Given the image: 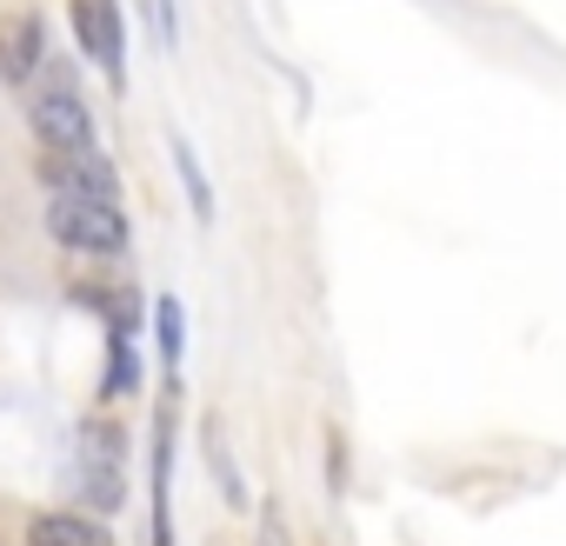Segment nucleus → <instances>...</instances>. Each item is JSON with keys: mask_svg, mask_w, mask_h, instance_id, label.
I'll return each instance as SVG.
<instances>
[{"mask_svg": "<svg viewBox=\"0 0 566 546\" xmlns=\"http://www.w3.org/2000/svg\"><path fill=\"white\" fill-rule=\"evenodd\" d=\"M48 233L61 246H81V253H120L127 246V213L114 200H81V193H54L48 207Z\"/></svg>", "mask_w": 566, "mask_h": 546, "instance_id": "1", "label": "nucleus"}, {"mask_svg": "<svg viewBox=\"0 0 566 546\" xmlns=\"http://www.w3.org/2000/svg\"><path fill=\"white\" fill-rule=\"evenodd\" d=\"M74 34H81V48L107 67V81H120V8L114 0H74Z\"/></svg>", "mask_w": 566, "mask_h": 546, "instance_id": "5", "label": "nucleus"}, {"mask_svg": "<svg viewBox=\"0 0 566 546\" xmlns=\"http://www.w3.org/2000/svg\"><path fill=\"white\" fill-rule=\"evenodd\" d=\"M260 546H287V519H280L273 506H266V519H260Z\"/></svg>", "mask_w": 566, "mask_h": 546, "instance_id": "13", "label": "nucleus"}, {"mask_svg": "<svg viewBox=\"0 0 566 546\" xmlns=\"http://www.w3.org/2000/svg\"><path fill=\"white\" fill-rule=\"evenodd\" d=\"M154 327H160V354H167V367H180V354H187V321H180V301H160V307H154Z\"/></svg>", "mask_w": 566, "mask_h": 546, "instance_id": "10", "label": "nucleus"}, {"mask_svg": "<svg viewBox=\"0 0 566 546\" xmlns=\"http://www.w3.org/2000/svg\"><path fill=\"white\" fill-rule=\"evenodd\" d=\"M74 486L94 513H114L127 500V480H120V433L107 420H87L81 427V460H74Z\"/></svg>", "mask_w": 566, "mask_h": 546, "instance_id": "2", "label": "nucleus"}, {"mask_svg": "<svg viewBox=\"0 0 566 546\" xmlns=\"http://www.w3.org/2000/svg\"><path fill=\"white\" fill-rule=\"evenodd\" d=\"M28 120H34L41 154H87L94 147V114L81 94H34Z\"/></svg>", "mask_w": 566, "mask_h": 546, "instance_id": "3", "label": "nucleus"}, {"mask_svg": "<svg viewBox=\"0 0 566 546\" xmlns=\"http://www.w3.org/2000/svg\"><path fill=\"white\" fill-rule=\"evenodd\" d=\"M41 54H48V34H41L34 14H21V21L0 28V81H8V87H28L41 74Z\"/></svg>", "mask_w": 566, "mask_h": 546, "instance_id": "6", "label": "nucleus"}, {"mask_svg": "<svg viewBox=\"0 0 566 546\" xmlns=\"http://www.w3.org/2000/svg\"><path fill=\"white\" fill-rule=\"evenodd\" d=\"M41 180L54 193H81V200H114V167L87 147V154H41Z\"/></svg>", "mask_w": 566, "mask_h": 546, "instance_id": "4", "label": "nucleus"}, {"mask_svg": "<svg viewBox=\"0 0 566 546\" xmlns=\"http://www.w3.org/2000/svg\"><path fill=\"white\" fill-rule=\"evenodd\" d=\"M207 466L220 473V486H227V500L240 506V500H247V486H240V473H233V460H227V447H220V427H207Z\"/></svg>", "mask_w": 566, "mask_h": 546, "instance_id": "11", "label": "nucleus"}, {"mask_svg": "<svg viewBox=\"0 0 566 546\" xmlns=\"http://www.w3.org/2000/svg\"><path fill=\"white\" fill-rule=\"evenodd\" d=\"M174 167H180V180H187V200H193V213H200V220H213V193H207V180H200V160H193V147H187V140H174Z\"/></svg>", "mask_w": 566, "mask_h": 546, "instance_id": "9", "label": "nucleus"}, {"mask_svg": "<svg viewBox=\"0 0 566 546\" xmlns=\"http://www.w3.org/2000/svg\"><path fill=\"white\" fill-rule=\"evenodd\" d=\"M28 546H114V539H107V526L87 519V513H41V519L28 526Z\"/></svg>", "mask_w": 566, "mask_h": 546, "instance_id": "7", "label": "nucleus"}, {"mask_svg": "<svg viewBox=\"0 0 566 546\" xmlns=\"http://www.w3.org/2000/svg\"><path fill=\"white\" fill-rule=\"evenodd\" d=\"M41 94H74V67H41Z\"/></svg>", "mask_w": 566, "mask_h": 546, "instance_id": "12", "label": "nucleus"}, {"mask_svg": "<svg viewBox=\"0 0 566 546\" xmlns=\"http://www.w3.org/2000/svg\"><path fill=\"white\" fill-rule=\"evenodd\" d=\"M107 354H114V360H107V393H134V387H140L134 340H127V334H114V340H107Z\"/></svg>", "mask_w": 566, "mask_h": 546, "instance_id": "8", "label": "nucleus"}]
</instances>
